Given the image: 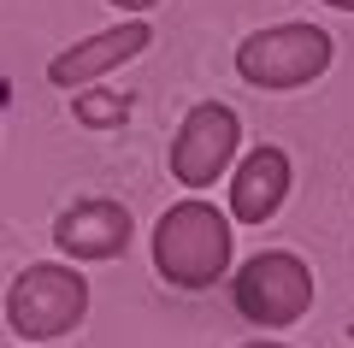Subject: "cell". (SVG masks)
Segmentation results:
<instances>
[{
    "label": "cell",
    "instance_id": "cell-1",
    "mask_svg": "<svg viewBox=\"0 0 354 348\" xmlns=\"http://www.w3.org/2000/svg\"><path fill=\"white\" fill-rule=\"evenodd\" d=\"M236 254V224L213 201H177L153 224V272L171 289H213L230 272Z\"/></svg>",
    "mask_w": 354,
    "mask_h": 348
},
{
    "label": "cell",
    "instance_id": "cell-2",
    "mask_svg": "<svg viewBox=\"0 0 354 348\" xmlns=\"http://www.w3.org/2000/svg\"><path fill=\"white\" fill-rule=\"evenodd\" d=\"M83 313H88V277L59 260L24 266L6 289V324L24 342H59L83 324Z\"/></svg>",
    "mask_w": 354,
    "mask_h": 348
},
{
    "label": "cell",
    "instance_id": "cell-3",
    "mask_svg": "<svg viewBox=\"0 0 354 348\" xmlns=\"http://www.w3.org/2000/svg\"><path fill=\"white\" fill-rule=\"evenodd\" d=\"M330 30L319 24H272V30H254V36L236 42V77L254 89H307L313 77H325L330 65Z\"/></svg>",
    "mask_w": 354,
    "mask_h": 348
},
{
    "label": "cell",
    "instance_id": "cell-4",
    "mask_svg": "<svg viewBox=\"0 0 354 348\" xmlns=\"http://www.w3.org/2000/svg\"><path fill=\"white\" fill-rule=\"evenodd\" d=\"M230 301H236L242 319L278 331V324L307 319V307H313V272L290 248H260L230 272Z\"/></svg>",
    "mask_w": 354,
    "mask_h": 348
},
{
    "label": "cell",
    "instance_id": "cell-5",
    "mask_svg": "<svg viewBox=\"0 0 354 348\" xmlns=\"http://www.w3.org/2000/svg\"><path fill=\"white\" fill-rule=\"evenodd\" d=\"M236 148H242V118L225 100H201L183 112V125L171 136V177L183 189H213L230 172Z\"/></svg>",
    "mask_w": 354,
    "mask_h": 348
},
{
    "label": "cell",
    "instance_id": "cell-6",
    "mask_svg": "<svg viewBox=\"0 0 354 348\" xmlns=\"http://www.w3.org/2000/svg\"><path fill=\"white\" fill-rule=\"evenodd\" d=\"M130 207L124 201H77V207H65L59 219H53V248L65 254V260L88 266V260H118V254L130 248Z\"/></svg>",
    "mask_w": 354,
    "mask_h": 348
},
{
    "label": "cell",
    "instance_id": "cell-7",
    "mask_svg": "<svg viewBox=\"0 0 354 348\" xmlns=\"http://www.w3.org/2000/svg\"><path fill=\"white\" fill-rule=\"evenodd\" d=\"M148 42H153V30L142 24V18H124V24H113V30H95V36L71 42L65 53H53V59H48V83L53 89L101 83V77H113L124 59H136Z\"/></svg>",
    "mask_w": 354,
    "mask_h": 348
},
{
    "label": "cell",
    "instance_id": "cell-8",
    "mask_svg": "<svg viewBox=\"0 0 354 348\" xmlns=\"http://www.w3.org/2000/svg\"><path fill=\"white\" fill-rule=\"evenodd\" d=\"M290 177H295L290 154L272 148V142L254 148V154H242V165L230 172V219L236 224H266L283 201H290Z\"/></svg>",
    "mask_w": 354,
    "mask_h": 348
},
{
    "label": "cell",
    "instance_id": "cell-9",
    "mask_svg": "<svg viewBox=\"0 0 354 348\" xmlns=\"http://www.w3.org/2000/svg\"><path fill=\"white\" fill-rule=\"evenodd\" d=\"M71 95H77V125H88V130H124L130 100L118 95V89H106V83H83V89H71Z\"/></svg>",
    "mask_w": 354,
    "mask_h": 348
},
{
    "label": "cell",
    "instance_id": "cell-10",
    "mask_svg": "<svg viewBox=\"0 0 354 348\" xmlns=\"http://www.w3.org/2000/svg\"><path fill=\"white\" fill-rule=\"evenodd\" d=\"M118 12H130V18H142V12H153V6H160V0H113Z\"/></svg>",
    "mask_w": 354,
    "mask_h": 348
},
{
    "label": "cell",
    "instance_id": "cell-11",
    "mask_svg": "<svg viewBox=\"0 0 354 348\" xmlns=\"http://www.w3.org/2000/svg\"><path fill=\"white\" fill-rule=\"evenodd\" d=\"M325 6H337V12H354V0H325Z\"/></svg>",
    "mask_w": 354,
    "mask_h": 348
},
{
    "label": "cell",
    "instance_id": "cell-12",
    "mask_svg": "<svg viewBox=\"0 0 354 348\" xmlns=\"http://www.w3.org/2000/svg\"><path fill=\"white\" fill-rule=\"evenodd\" d=\"M242 348H290V342H242Z\"/></svg>",
    "mask_w": 354,
    "mask_h": 348
},
{
    "label": "cell",
    "instance_id": "cell-13",
    "mask_svg": "<svg viewBox=\"0 0 354 348\" xmlns=\"http://www.w3.org/2000/svg\"><path fill=\"white\" fill-rule=\"evenodd\" d=\"M36 348H59V342H36Z\"/></svg>",
    "mask_w": 354,
    "mask_h": 348
},
{
    "label": "cell",
    "instance_id": "cell-14",
    "mask_svg": "<svg viewBox=\"0 0 354 348\" xmlns=\"http://www.w3.org/2000/svg\"><path fill=\"white\" fill-rule=\"evenodd\" d=\"M348 336H354V319H348Z\"/></svg>",
    "mask_w": 354,
    "mask_h": 348
}]
</instances>
